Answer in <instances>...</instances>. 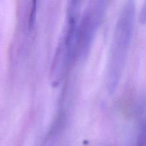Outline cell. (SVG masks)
<instances>
[{"label": "cell", "instance_id": "7a4b0ae2", "mask_svg": "<svg viewBox=\"0 0 146 146\" xmlns=\"http://www.w3.org/2000/svg\"><path fill=\"white\" fill-rule=\"evenodd\" d=\"M106 10V1L89 2L78 23L76 56L84 58L89 52L96 32L100 26Z\"/></svg>", "mask_w": 146, "mask_h": 146}, {"label": "cell", "instance_id": "3957f363", "mask_svg": "<svg viewBox=\"0 0 146 146\" xmlns=\"http://www.w3.org/2000/svg\"><path fill=\"white\" fill-rule=\"evenodd\" d=\"M139 21L141 24L146 23V1L144 3L139 15Z\"/></svg>", "mask_w": 146, "mask_h": 146}, {"label": "cell", "instance_id": "6da1fadb", "mask_svg": "<svg viewBox=\"0 0 146 146\" xmlns=\"http://www.w3.org/2000/svg\"><path fill=\"white\" fill-rule=\"evenodd\" d=\"M135 4L125 2L120 12L113 32L106 72V84L109 92L117 88L126 61L133 36Z\"/></svg>", "mask_w": 146, "mask_h": 146}]
</instances>
